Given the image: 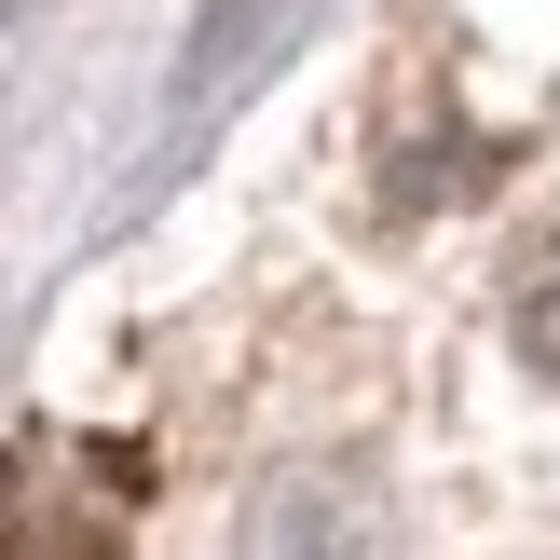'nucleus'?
<instances>
[{
	"instance_id": "2",
	"label": "nucleus",
	"mask_w": 560,
	"mask_h": 560,
	"mask_svg": "<svg viewBox=\"0 0 560 560\" xmlns=\"http://www.w3.org/2000/svg\"><path fill=\"white\" fill-rule=\"evenodd\" d=\"M273 14H288V0H219V14H206V27H191V69H178V109H206V96H219V82H233V69H246V42H260V27H273Z\"/></svg>"
},
{
	"instance_id": "1",
	"label": "nucleus",
	"mask_w": 560,
	"mask_h": 560,
	"mask_svg": "<svg viewBox=\"0 0 560 560\" xmlns=\"http://www.w3.org/2000/svg\"><path fill=\"white\" fill-rule=\"evenodd\" d=\"M124 520H137V452H96V438L0 452V547H124Z\"/></svg>"
},
{
	"instance_id": "3",
	"label": "nucleus",
	"mask_w": 560,
	"mask_h": 560,
	"mask_svg": "<svg viewBox=\"0 0 560 560\" xmlns=\"http://www.w3.org/2000/svg\"><path fill=\"white\" fill-rule=\"evenodd\" d=\"M506 328H520V355H534V370L560 383V246H547L534 273H520V301H506Z\"/></svg>"
}]
</instances>
